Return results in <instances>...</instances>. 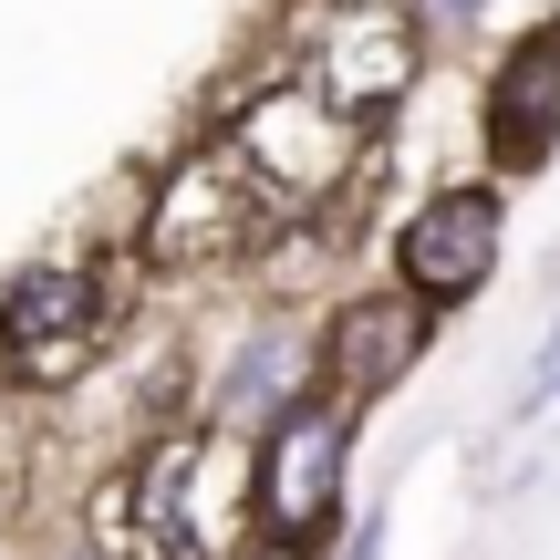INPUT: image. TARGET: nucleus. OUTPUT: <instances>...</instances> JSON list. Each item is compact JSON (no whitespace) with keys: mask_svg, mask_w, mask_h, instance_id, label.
Wrapping results in <instances>:
<instances>
[{"mask_svg":"<svg viewBox=\"0 0 560 560\" xmlns=\"http://www.w3.org/2000/svg\"><path fill=\"white\" fill-rule=\"evenodd\" d=\"M136 540L156 560H219L249 520V457L229 436H166L136 467Z\"/></svg>","mask_w":560,"mask_h":560,"instance_id":"obj_1","label":"nucleus"},{"mask_svg":"<svg viewBox=\"0 0 560 560\" xmlns=\"http://www.w3.org/2000/svg\"><path fill=\"white\" fill-rule=\"evenodd\" d=\"M249 499L280 540H312L342 520V405L332 395H291L270 416V446L249 457Z\"/></svg>","mask_w":560,"mask_h":560,"instance_id":"obj_2","label":"nucleus"},{"mask_svg":"<svg viewBox=\"0 0 560 560\" xmlns=\"http://www.w3.org/2000/svg\"><path fill=\"white\" fill-rule=\"evenodd\" d=\"M104 322H115L104 280H83V270H21L11 291H0V374H11V384L83 374V353L104 342Z\"/></svg>","mask_w":560,"mask_h":560,"instance_id":"obj_3","label":"nucleus"},{"mask_svg":"<svg viewBox=\"0 0 560 560\" xmlns=\"http://www.w3.org/2000/svg\"><path fill=\"white\" fill-rule=\"evenodd\" d=\"M229 145H240V166L270 187L280 208H301V198H322V187L342 177V156H353V115H342L332 94L280 83V94H260L240 125H229Z\"/></svg>","mask_w":560,"mask_h":560,"instance_id":"obj_4","label":"nucleus"},{"mask_svg":"<svg viewBox=\"0 0 560 560\" xmlns=\"http://www.w3.org/2000/svg\"><path fill=\"white\" fill-rule=\"evenodd\" d=\"M270 219H280V198L240 166V145L219 136L208 156H187L177 177H166V198H156V249H166V260H229V249H249Z\"/></svg>","mask_w":560,"mask_h":560,"instance_id":"obj_5","label":"nucleus"},{"mask_svg":"<svg viewBox=\"0 0 560 560\" xmlns=\"http://www.w3.org/2000/svg\"><path fill=\"white\" fill-rule=\"evenodd\" d=\"M499 229L509 208L488 198V187H446L436 208H416V229L395 240V270L416 301H467L488 270H499Z\"/></svg>","mask_w":560,"mask_h":560,"instance_id":"obj_6","label":"nucleus"},{"mask_svg":"<svg viewBox=\"0 0 560 560\" xmlns=\"http://www.w3.org/2000/svg\"><path fill=\"white\" fill-rule=\"evenodd\" d=\"M416 353H425V301H416V291L342 301V312H332V342H322V363H332L342 405H374L395 374H416Z\"/></svg>","mask_w":560,"mask_h":560,"instance_id":"obj_7","label":"nucleus"},{"mask_svg":"<svg viewBox=\"0 0 560 560\" xmlns=\"http://www.w3.org/2000/svg\"><path fill=\"white\" fill-rule=\"evenodd\" d=\"M550 145H560V21L529 32L520 52L499 62V83H488V156L499 166H540Z\"/></svg>","mask_w":560,"mask_h":560,"instance_id":"obj_8","label":"nucleus"},{"mask_svg":"<svg viewBox=\"0 0 560 560\" xmlns=\"http://www.w3.org/2000/svg\"><path fill=\"white\" fill-rule=\"evenodd\" d=\"M301 395V342L291 332H260L240 353V384H229V405H240V416H280V405Z\"/></svg>","mask_w":560,"mask_h":560,"instance_id":"obj_9","label":"nucleus"},{"mask_svg":"<svg viewBox=\"0 0 560 560\" xmlns=\"http://www.w3.org/2000/svg\"><path fill=\"white\" fill-rule=\"evenodd\" d=\"M249 560H312V550H301V540H280V529H270V540L249 550Z\"/></svg>","mask_w":560,"mask_h":560,"instance_id":"obj_10","label":"nucleus"},{"mask_svg":"<svg viewBox=\"0 0 560 560\" xmlns=\"http://www.w3.org/2000/svg\"><path fill=\"white\" fill-rule=\"evenodd\" d=\"M467 11H478V0H425V21H436V32H446V21H467Z\"/></svg>","mask_w":560,"mask_h":560,"instance_id":"obj_11","label":"nucleus"},{"mask_svg":"<svg viewBox=\"0 0 560 560\" xmlns=\"http://www.w3.org/2000/svg\"><path fill=\"white\" fill-rule=\"evenodd\" d=\"M374 540H384V529H353V550H342V560H374Z\"/></svg>","mask_w":560,"mask_h":560,"instance_id":"obj_12","label":"nucleus"},{"mask_svg":"<svg viewBox=\"0 0 560 560\" xmlns=\"http://www.w3.org/2000/svg\"><path fill=\"white\" fill-rule=\"evenodd\" d=\"M83 560H94V550H83Z\"/></svg>","mask_w":560,"mask_h":560,"instance_id":"obj_13","label":"nucleus"}]
</instances>
